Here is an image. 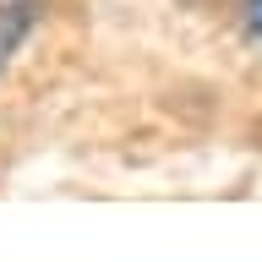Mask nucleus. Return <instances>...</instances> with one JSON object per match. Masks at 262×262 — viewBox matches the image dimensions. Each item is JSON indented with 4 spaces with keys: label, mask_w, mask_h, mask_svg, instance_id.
Masks as SVG:
<instances>
[{
    "label": "nucleus",
    "mask_w": 262,
    "mask_h": 262,
    "mask_svg": "<svg viewBox=\"0 0 262 262\" xmlns=\"http://www.w3.org/2000/svg\"><path fill=\"white\" fill-rule=\"evenodd\" d=\"M246 22H251V33L262 38V0H246Z\"/></svg>",
    "instance_id": "f257e3e1"
}]
</instances>
